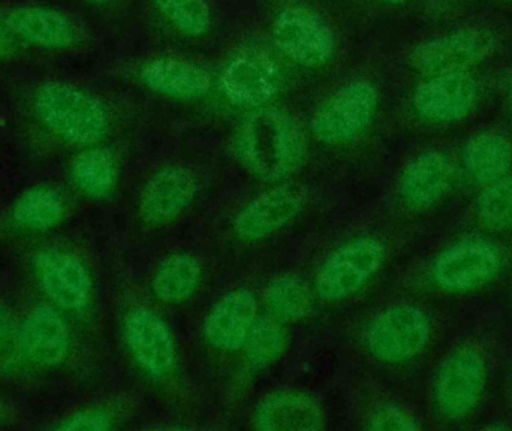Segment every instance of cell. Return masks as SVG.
I'll list each match as a JSON object with an SVG mask.
<instances>
[{
  "instance_id": "cell-1",
  "label": "cell",
  "mask_w": 512,
  "mask_h": 431,
  "mask_svg": "<svg viewBox=\"0 0 512 431\" xmlns=\"http://www.w3.org/2000/svg\"><path fill=\"white\" fill-rule=\"evenodd\" d=\"M237 158L255 176L279 180L294 173L306 156V140L294 117L285 111L259 110L236 137Z\"/></svg>"
},
{
  "instance_id": "cell-2",
  "label": "cell",
  "mask_w": 512,
  "mask_h": 431,
  "mask_svg": "<svg viewBox=\"0 0 512 431\" xmlns=\"http://www.w3.org/2000/svg\"><path fill=\"white\" fill-rule=\"evenodd\" d=\"M490 384V363L478 343L454 346L439 363L430 388L432 408L448 424L471 420L483 405Z\"/></svg>"
},
{
  "instance_id": "cell-3",
  "label": "cell",
  "mask_w": 512,
  "mask_h": 431,
  "mask_svg": "<svg viewBox=\"0 0 512 431\" xmlns=\"http://www.w3.org/2000/svg\"><path fill=\"white\" fill-rule=\"evenodd\" d=\"M35 111L57 137L75 146L99 143L108 129L104 105L80 87L48 83L35 96Z\"/></svg>"
},
{
  "instance_id": "cell-4",
  "label": "cell",
  "mask_w": 512,
  "mask_h": 431,
  "mask_svg": "<svg viewBox=\"0 0 512 431\" xmlns=\"http://www.w3.org/2000/svg\"><path fill=\"white\" fill-rule=\"evenodd\" d=\"M504 267L493 241L466 237L445 246L430 264L433 283L445 294L468 295L492 285Z\"/></svg>"
},
{
  "instance_id": "cell-5",
  "label": "cell",
  "mask_w": 512,
  "mask_h": 431,
  "mask_svg": "<svg viewBox=\"0 0 512 431\" xmlns=\"http://www.w3.org/2000/svg\"><path fill=\"white\" fill-rule=\"evenodd\" d=\"M433 337V322L415 304H394L373 316L364 334L367 349L382 363L403 364L420 357Z\"/></svg>"
},
{
  "instance_id": "cell-6",
  "label": "cell",
  "mask_w": 512,
  "mask_h": 431,
  "mask_svg": "<svg viewBox=\"0 0 512 431\" xmlns=\"http://www.w3.org/2000/svg\"><path fill=\"white\" fill-rule=\"evenodd\" d=\"M384 256V244L375 237H358L343 244L319 268L316 292L330 303L351 297L378 273Z\"/></svg>"
},
{
  "instance_id": "cell-7",
  "label": "cell",
  "mask_w": 512,
  "mask_h": 431,
  "mask_svg": "<svg viewBox=\"0 0 512 431\" xmlns=\"http://www.w3.org/2000/svg\"><path fill=\"white\" fill-rule=\"evenodd\" d=\"M379 95L369 81L346 84L330 96L312 119V132L325 144H342L352 140L372 122Z\"/></svg>"
},
{
  "instance_id": "cell-8",
  "label": "cell",
  "mask_w": 512,
  "mask_h": 431,
  "mask_svg": "<svg viewBox=\"0 0 512 431\" xmlns=\"http://www.w3.org/2000/svg\"><path fill=\"white\" fill-rule=\"evenodd\" d=\"M274 42L285 56L303 66L325 65L336 48V39L324 18L303 5L288 6L277 15Z\"/></svg>"
},
{
  "instance_id": "cell-9",
  "label": "cell",
  "mask_w": 512,
  "mask_h": 431,
  "mask_svg": "<svg viewBox=\"0 0 512 431\" xmlns=\"http://www.w3.org/2000/svg\"><path fill=\"white\" fill-rule=\"evenodd\" d=\"M495 48V36L489 30L465 27L448 35L429 39L411 54V65L426 77L468 71L486 59Z\"/></svg>"
},
{
  "instance_id": "cell-10",
  "label": "cell",
  "mask_w": 512,
  "mask_h": 431,
  "mask_svg": "<svg viewBox=\"0 0 512 431\" xmlns=\"http://www.w3.org/2000/svg\"><path fill=\"white\" fill-rule=\"evenodd\" d=\"M39 285L54 307L65 312L86 309L92 295L89 270L74 253L45 249L35 259Z\"/></svg>"
},
{
  "instance_id": "cell-11",
  "label": "cell",
  "mask_w": 512,
  "mask_h": 431,
  "mask_svg": "<svg viewBox=\"0 0 512 431\" xmlns=\"http://www.w3.org/2000/svg\"><path fill=\"white\" fill-rule=\"evenodd\" d=\"M480 86L468 71L433 75L415 89L414 108L427 122L456 123L474 111Z\"/></svg>"
},
{
  "instance_id": "cell-12",
  "label": "cell",
  "mask_w": 512,
  "mask_h": 431,
  "mask_svg": "<svg viewBox=\"0 0 512 431\" xmlns=\"http://www.w3.org/2000/svg\"><path fill=\"white\" fill-rule=\"evenodd\" d=\"M126 346L138 366L155 378H164L176 366V346L170 328L161 316L137 307L123 325Z\"/></svg>"
},
{
  "instance_id": "cell-13",
  "label": "cell",
  "mask_w": 512,
  "mask_h": 431,
  "mask_svg": "<svg viewBox=\"0 0 512 431\" xmlns=\"http://www.w3.org/2000/svg\"><path fill=\"white\" fill-rule=\"evenodd\" d=\"M21 351L24 361L42 369L65 363L71 352V330L57 307H33L20 322Z\"/></svg>"
},
{
  "instance_id": "cell-14",
  "label": "cell",
  "mask_w": 512,
  "mask_h": 431,
  "mask_svg": "<svg viewBox=\"0 0 512 431\" xmlns=\"http://www.w3.org/2000/svg\"><path fill=\"white\" fill-rule=\"evenodd\" d=\"M454 185V167L441 150H424L400 173L397 192L409 209L427 210L447 198Z\"/></svg>"
},
{
  "instance_id": "cell-15",
  "label": "cell",
  "mask_w": 512,
  "mask_h": 431,
  "mask_svg": "<svg viewBox=\"0 0 512 431\" xmlns=\"http://www.w3.org/2000/svg\"><path fill=\"white\" fill-rule=\"evenodd\" d=\"M306 194L295 185H282L258 195L234 219V232L242 240L268 237L300 215Z\"/></svg>"
},
{
  "instance_id": "cell-16",
  "label": "cell",
  "mask_w": 512,
  "mask_h": 431,
  "mask_svg": "<svg viewBox=\"0 0 512 431\" xmlns=\"http://www.w3.org/2000/svg\"><path fill=\"white\" fill-rule=\"evenodd\" d=\"M198 192V180L185 168L167 167L150 177L140 197V216L147 225L170 223L185 212Z\"/></svg>"
},
{
  "instance_id": "cell-17",
  "label": "cell",
  "mask_w": 512,
  "mask_h": 431,
  "mask_svg": "<svg viewBox=\"0 0 512 431\" xmlns=\"http://www.w3.org/2000/svg\"><path fill=\"white\" fill-rule=\"evenodd\" d=\"M221 83L225 95L234 104L261 107L279 92L280 72L267 54L251 51L231 60Z\"/></svg>"
},
{
  "instance_id": "cell-18",
  "label": "cell",
  "mask_w": 512,
  "mask_h": 431,
  "mask_svg": "<svg viewBox=\"0 0 512 431\" xmlns=\"http://www.w3.org/2000/svg\"><path fill=\"white\" fill-rule=\"evenodd\" d=\"M324 409L313 394L277 390L255 406V429L262 431H313L324 427Z\"/></svg>"
},
{
  "instance_id": "cell-19",
  "label": "cell",
  "mask_w": 512,
  "mask_h": 431,
  "mask_svg": "<svg viewBox=\"0 0 512 431\" xmlns=\"http://www.w3.org/2000/svg\"><path fill=\"white\" fill-rule=\"evenodd\" d=\"M256 309L254 294L249 289H234L225 295L204 322L207 342L219 351L242 349L256 322Z\"/></svg>"
},
{
  "instance_id": "cell-20",
  "label": "cell",
  "mask_w": 512,
  "mask_h": 431,
  "mask_svg": "<svg viewBox=\"0 0 512 431\" xmlns=\"http://www.w3.org/2000/svg\"><path fill=\"white\" fill-rule=\"evenodd\" d=\"M9 32L44 48H68L77 39L74 23L63 12L45 6H17L3 15Z\"/></svg>"
},
{
  "instance_id": "cell-21",
  "label": "cell",
  "mask_w": 512,
  "mask_h": 431,
  "mask_svg": "<svg viewBox=\"0 0 512 431\" xmlns=\"http://www.w3.org/2000/svg\"><path fill=\"white\" fill-rule=\"evenodd\" d=\"M462 168L475 188H484L510 176L512 143L501 132L486 131L472 135L462 150Z\"/></svg>"
},
{
  "instance_id": "cell-22",
  "label": "cell",
  "mask_w": 512,
  "mask_h": 431,
  "mask_svg": "<svg viewBox=\"0 0 512 431\" xmlns=\"http://www.w3.org/2000/svg\"><path fill=\"white\" fill-rule=\"evenodd\" d=\"M141 80L155 92L179 99L201 98L212 86L209 74L200 66L171 57L146 63L141 69Z\"/></svg>"
},
{
  "instance_id": "cell-23",
  "label": "cell",
  "mask_w": 512,
  "mask_h": 431,
  "mask_svg": "<svg viewBox=\"0 0 512 431\" xmlns=\"http://www.w3.org/2000/svg\"><path fill=\"white\" fill-rule=\"evenodd\" d=\"M203 268L191 253H174L156 268L152 289L156 298L167 304H179L191 298L200 286Z\"/></svg>"
},
{
  "instance_id": "cell-24",
  "label": "cell",
  "mask_w": 512,
  "mask_h": 431,
  "mask_svg": "<svg viewBox=\"0 0 512 431\" xmlns=\"http://www.w3.org/2000/svg\"><path fill=\"white\" fill-rule=\"evenodd\" d=\"M63 195L53 186L38 185L24 191L12 206V220L30 231H48L65 217Z\"/></svg>"
},
{
  "instance_id": "cell-25",
  "label": "cell",
  "mask_w": 512,
  "mask_h": 431,
  "mask_svg": "<svg viewBox=\"0 0 512 431\" xmlns=\"http://www.w3.org/2000/svg\"><path fill=\"white\" fill-rule=\"evenodd\" d=\"M71 177L78 191L93 200H101L116 186V159L110 150L102 147L84 150L72 162Z\"/></svg>"
},
{
  "instance_id": "cell-26",
  "label": "cell",
  "mask_w": 512,
  "mask_h": 431,
  "mask_svg": "<svg viewBox=\"0 0 512 431\" xmlns=\"http://www.w3.org/2000/svg\"><path fill=\"white\" fill-rule=\"evenodd\" d=\"M478 223L493 234L512 228V176L496 180L480 189L475 200Z\"/></svg>"
},
{
  "instance_id": "cell-27",
  "label": "cell",
  "mask_w": 512,
  "mask_h": 431,
  "mask_svg": "<svg viewBox=\"0 0 512 431\" xmlns=\"http://www.w3.org/2000/svg\"><path fill=\"white\" fill-rule=\"evenodd\" d=\"M268 309L280 321H298L310 312L312 294L303 280L295 276H280L265 289Z\"/></svg>"
},
{
  "instance_id": "cell-28",
  "label": "cell",
  "mask_w": 512,
  "mask_h": 431,
  "mask_svg": "<svg viewBox=\"0 0 512 431\" xmlns=\"http://www.w3.org/2000/svg\"><path fill=\"white\" fill-rule=\"evenodd\" d=\"M162 14L185 35L200 36L210 29L212 12L206 0H155Z\"/></svg>"
},
{
  "instance_id": "cell-29",
  "label": "cell",
  "mask_w": 512,
  "mask_h": 431,
  "mask_svg": "<svg viewBox=\"0 0 512 431\" xmlns=\"http://www.w3.org/2000/svg\"><path fill=\"white\" fill-rule=\"evenodd\" d=\"M248 357L255 366L265 367L276 361L286 346V334L282 325L274 319H259L246 340Z\"/></svg>"
},
{
  "instance_id": "cell-30",
  "label": "cell",
  "mask_w": 512,
  "mask_h": 431,
  "mask_svg": "<svg viewBox=\"0 0 512 431\" xmlns=\"http://www.w3.org/2000/svg\"><path fill=\"white\" fill-rule=\"evenodd\" d=\"M23 361L20 322L0 303V376L14 372Z\"/></svg>"
},
{
  "instance_id": "cell-31",
  "label": "cell",
  "mask_w": 512,
  "mask_h": 431,
  "mask_svg": "<svg viewBox=\"0 0 512 431\" xmlns=\"http://www.w3.org/2000/svg\"><path fill=\"white\" fill-rule=\"evenodd\" d=\"M369 429L378 431H409L420 429V421L405 406L385 403L369 418Z\"/></svg>"
},
{
  "instance_id": "cell-32",
  "label": "cell",
  "mask_w": 512,
  "mask_h": 431,
  "mask_svg": "<svg viewBox=\"0 0 512 431\" xmlns=\"http://www.w3.org/2000/svg\"><path fill=\"white\" fill-rule=\"evenodd\" d=\"M113 415L102 406H89V408L77 409V411L63 418L62 423L57 424V430L63 431H105L113 427Z\"/></svg>"
},
{
  "instance_id": "cell-33",
  "label": "cell",
  "mask_w": 512,
  "mask_h": 431,
  "mask_svg": "<svg viewBox=\"0 0 512 431\" xmlns=\"http://www.w3.org/2000/svg\"><path fill=\"white\" fill-rule=\"evenodd\" d=\"M9 50V29L6 27L3 18H0V59L8 53Z\"/></svg>"
},
{
  "instance_id": "cell-34",
  "label": "cell",
  "mask_w": 512,
  "mask_h": 431,
  "mask_svg": "<svg viewBox=\"0 0 512 431\" xmlns=\"http://www.w3.org/2000/svg\"><path fill=\"white\" fill-rule=\"evenodd\" d=\"M3 417H5V406L0 402V421H3Z\"/></svg>"
},
{
  "instance_id": "cell-35",
  "label": "cell",
  "mask_w": 512,
  "mask_h": 431,
  "mask_svg": "<svg viewBox=\"0 0 512 431\" xmlns=\"http://www.w3.org/2000/svg\"><path fill=\"white\" fill-rule=\"evenodd\" d=\"M387 3H393V5H397V3L405 2V0H384Z\"/></svg>"
},
{
  "instance_id": "cell-36",
  "label": "cell",
  "mask_w": 512,
  "mask_h": 431,
  "mask_svg": "<svg viewBox=\"0 0 512 431\" xmlns=\"http://www.w3.org/2000/svg\"><path fill=\"white\" fill-rule=\"evenodd\" d=\"M508 101H510V107H511V110H512V86H511V89H510V95H508Z\"/></svg>"
},
{
  "instance_id": "cell-37",
  "label": "cell",
  "mask_w": 512,
  "mask_h": 431,
  "mask_svg": "<svg viewBox=\"0 0 512 431\" xmlns=\"http://www.w3.org/2000/svg\"><path fill=\"white\" fill-rule=\"evenodd\" d=\"M90 2H104V0H90Z\"/></svg>"
}]
</instances>
